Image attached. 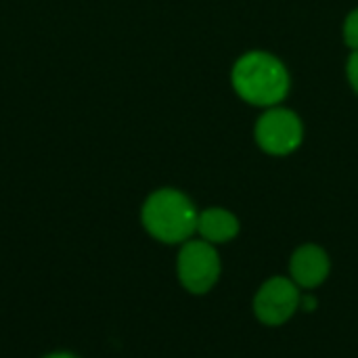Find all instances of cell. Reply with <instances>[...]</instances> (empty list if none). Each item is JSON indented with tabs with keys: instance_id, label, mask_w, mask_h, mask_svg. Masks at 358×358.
<instances>
[{
	"instance_id": "6da1fadb",
	"label": "cell",
	"mask_w": 358,
	"mask_h": 358,
	"mask_svg": "<svg viewBox=\"0 0 358 358\" xmlns=\"http://www.w3.org/2000/svg\"><path fill=\"white\" fill-rule=\"evenodd\" d=\"M197 216L193 201L176 189H159L151 193L141 212L145 231L168 245L189 241L197 231Z\"/></svg>"
},
{
	"instance_id": "7a4b0ae2",
	"label": "cell",
	"mask_w": 358,
	"mask_h": 358,
	"mask_svg": "<svg viewBox=\"0 0 358 358\" xmlns=\"http://www.w3.org/2000/svg\"><path fill=\"white\" fill-rule=\"evenodd\" d=\"M233 86L243 101L260 107H273L285 99L289 90V76L279 59L254 50L235 63Z\"/></svg>"
},
{
	"instance_id": "3957f363",
	"label": "cell",
	"mask_w": 358,
	"mask_h": 358,
	"mask_svg": "<svg viewBox=\"0 0 358 358\" xmlns=\"http://www.w3.org/2000/svg\"><path fill=\"white\" fill-rule=\"evenodd\" d=\"M220 256L216 248L203 239H189L182 243L176 260L180 285L195 296L208 294L220 279Z\"/></svg>"
},
{
	"instance_id": "277c9868",
	"label": "cell",
	"mask_w": 358,
	"mask_h": 358,
	"mask_svg": "<svg viewBox=\"0 0 358 358\" xmlns=\"http://www.w3.org/2000/svg\"><path fill=\"white\" fill-rule=\"evenodd\" d=\"M300 287L289 277H271L254 296V315L266 327L285 325L300 310Z\"/></svg>"
},
{
	"instance_id": "5b68a950",
	"label": "cell",
	"mask_w": 358,
	"mask_h": 358,
	"mask_svg": "<svg viewBox=\"0 0 358 358\" xmlns=\"http://www.w3.org/2000/svg\"><path fill=\"white\" fill-rule=\"evenodd\" d=\"M256 141L271 155H287L302 143V122L294 111L268 109L256 124Z\"/></svg>"
},
{
	"instance_id": "8992f818",
	"label": "cell",
	"mask_w": 358,
	"mask_h": 358,
	"mask_svg": "<svg viewBox=\"0 0 358 358\" xmlns=\"http://www.w3.org/2000/svg\"><path fill=\"white\" fill-rule=\"evenodd\" d=\"M329 271H331L329 254L315 243H304L292 254L289 279L298 287L315 289V287L323 285L329 277Z\"/></svg>"
},
{
	"instance_id": "52a82bcc",
	"label": "cell",
	"mask_w": 358,
	"mask_h": 358,
	"mask_svg": "<svg viewBox=\"0 0 358 358\" xmlns=\"http://www.w3.org/2000/svg\"><path fill=\"white\" fill-rule=\"evenodd\" d=\"M197 233L201 235L203 241L212 245L227 243L237 237L239 220L233 212L224 208H210L197 216Z\"/></svg>"
},
{
	"instance_id": "ba28073f",
	"label": "cell",
	"mask_w": 358,
	"mask_h": 358,
	"mask_svg": "<svg viewBox=\"0 0 358 358\" xmlns=\"http://www.w3.org/2000/svg\"><path fill=\"white\" fill-rule=\"evenodd\" d=\"M344 40L350 48L358 50V8H355L344 23Z\"/></svg>"
},
{
	"instance_id": "9c48e42d",
	"label": "cell",
	"mask_w": 358,
	"mask_h": 358,
	"mask_svg": "<svg viewBox=\"0 0 358 358\" xmlns=\"http://www.w3.org/2000/svg\"><path fill=\"white\" fill-rule=\"evenodd\" d=\"M348 80L358 92V50H355L348 59Z\"/></svg>"
},
{
	"instance_id": "30bf717a",
	"label": "cell",
	"mask_w": 358,
	"mask_h": 358,
	"mask_svg": "<svg viewBox=\"0 0 358 358\" xmlns=\"http://www.w3.org/2000/svg\"><path fill=\"white\" fill-rule=\"evenodd\" d=\"M44 358H78L76 355H69V352H55V355H48Z\"/></svg>"
}]
</instances>
